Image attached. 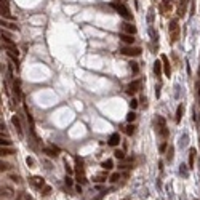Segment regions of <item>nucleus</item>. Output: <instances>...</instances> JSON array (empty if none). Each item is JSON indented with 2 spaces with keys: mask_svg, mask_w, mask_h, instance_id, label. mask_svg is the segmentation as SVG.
<instances>
[{
  "mask_svg": "<svg viewBox=\"0 0 200 200\" xmlns=\"http://www.w3.org/2000/svg\"><path fill=\"white\" fill-rule=\"evenodd\" d=\"M120 135L118 133H112V135L109 136V141H107V144L109 146H112V147H117L118 144H120Z\"/></svg>",
  "mask_w": 200,
  "mask_h": 200,
  "instance_id": "nucleus-8",
  "label": "nucleus"
},
{
  "mask_svg": "<svg viewBox=\"0 0 200 200\" xmlns=\"http://www.w3.org/2000/svg\"><path fill=\"white\" fill-rule=\"evenodd\" d=\"M155 130L159 131V135H162L163 138H168V130H166V123H165V118L163 117H157L155 120Z\"/></svg>",
  "mask_w": 200,
  "mask_h": 200,
  "instance_id": "nucleus-2",
  "label": "nucleus"
},
{
  "mask_svg": "<svg viewBox=\"0 0 200 200\" xmlns=\"http://www.w3.org/2000/svg\"><path fill=\"white\" fill-rule=\"evenodd\" d=\"M130 69H131V72H133V74H138V72H139L138 62H135V61H131V62H130Z\"/></svg>",
  "mask_w": 200,
  "mask_h": 200,
  "instance_id": "nucleus-28",
  "label": "nucleus"
},
{
  "mask_svg": "<svg viewBox=\"0 0 200 200\" xmlns=\"http://www.w3.org/2000/svg\"><path fill=\"white\" fill-rule=\"evenodd\" d=\"M0 144H2V147H10V146H11V141H10V139H8V138H2V139H0Z\"/></svg>",
  "mask_w": 200,
  "mask_h": 200,
  "instance_id": "nucleus-30",
  "label": "nucleus"
},
{
  "mask_svg": "<svg viewBox=\"0 0 200 200\" xmlns=\"http://www.w3.org/2000/svg\"><path fill=\"white\" fill-rule=\"evenodd\" d=\"M0 11H2V18H3V16H10V8H8L7 0H2V5H0Z\"/></svg>",
  "mask_w": 200,
  "mask_h": 200,
  "instance_id": "nucleus-13",
  "label": "nucleus"
},
{
  "mask_svg": "<svg viewBox=\"0 0 200 200\" xmlns=\"http://www.w3.org/2000/svg\"><path fill=\"white\" fill-rule=\"evenodd\" d=\"M2 26L7 27V29H11V31H19V27H18L14 23H8V21H5L3 18H2Z\"/></svg>",
  "mask_w": 200,
  "mask_h": 200,
  "instance_id": "nucleus-17",
  "label": "nucleus"
},
{
  "mask_svg": "<svg viewBox=\"0 0 200 200\" xmlns=\"http://www.w3.org/2000/svg\"><path fill=\"white\" fill-rule=\"evenodd\" d=\"M120 53L125 56H139L141 55V48L139 47H123V48H120Z\"/></svg>",
  "mask_w": 200,
  "mask_h": 200,
  "instance_id": "nucleus-3",
  "label": "nucleus"
},
{
  "mask_svg": "<svg viewBox=\"0 0 200 200\" xmlns=\"http://www.w3.org/2000/svg\"><path fill=\"white\" fill-rule=\"evenodd\" d=\"M64 183H66V186H72V184H74V181H72V178H71V176H66Z\"/></svg>",
  "mask_w": 200,
  "mask_h": 200,
  "instance_id": "nucleus-36",
  "label": "nucleus"
},
{
  "mask_svg": "<svg viewBox=\"0 0 200 200\" xmlns=\"http://www.w3.org/2000/svg\"><path fill=\"white\" fill-rule=\"evenodd\" d=\"M195 13V7H194V5H190V14H194Z\"/></svg>",
  "mask_w": 200,
  "mask_h": 200,
  "instance_id": "nucleus-41",
  "label": "nucleus"
},
{
  "mask_svg": "<svg viewBox=\"0 0 200 200\" xmlns=\"http://www.w3.org/2000/svg\"><path fill=\"white\" fill-rule=\"evenodd\" d=\"M130 107L135 110L136 107H138V101H136V99H131V101H130Z\"/></svg>",
  "mask_w": 200,
  "mask_h": 200,
  "instance_id": "nucleus-38",
  "label": "nucleus"
},
{
  "mask_svg": "<svg viewBox=\"0 0 200 200\" xmlns=\"http://www.w3.org/2000/svg\"><path fill=\"white\" fill-rule=\"evenodd\" d=\"M50 194H51V187H50V186H45L43 189H42V195H43V197H48Z\"/></svg>",
  "mask_w": 200,
  "mask_h": 200,
  "instance_id": "nucleus-31",
  "label": "nucleus"
},
{
  "mask_svg": "<svg viewBox=\"0 0 200 200\" xmlns=\"http://www.w3.org/2000/svg\"><path fill=\"white\" fill-rule=\"evenodd\" d=\"M101 166H103L106 171H107V170H112V168H114V162H112L110 159H107V160H104V162L101 163Z\"/></svg>",
  "mask_w": 200,
  "mask_h": 200,
  "instance_id": "nucleus-20",
  "label": "nucleus"
},
{
  "mask_svg": "<svg viewBox=\"0 0 200 200\" xmlns=\"http://www.w3.org/2000/svg\"><path fill=\"white\" fill-rule=\"evenodd\" d=\"M117 2H118V0H117Z\"/></svg>",
  "mask_w": 200,
  "mask_h": 200,
  "instance_id": "nucleus-46",
  "label": "nucleus"
},
{
  "mask_svg": "<svg viewBox=\"0 0 200 200\" xmlns=\"http://www.w3.org/2000/svg\"><path fill=\"white\" fill-rule=\"evenodd\" d=\"M31 184H32V187L42 190L45 187V179H43L42 176H34V178H31Z\"/></svg>",
  "mask_w": 200,
  "mask_h": 200,
  "instance_id": "nucleus-7",
  "label": "nucleus"
},
{
  "mask_svg": "<svg viewBox=\"0 0 200 200\" xmlns=\"http://www.w3.org/2000/svg\"><path fill=\"white\" fill-rule=\"evenodd\" d=\"M58 151H59V149L55 147V146H53L51 149H50V147H45V149H43V152H45L48 157H56V152H58Z\"/></svg>",
  "mask_w": 200,
  "mask_h": 200,
  "instance_id": "nucleus-19",
  "label": "nucleus"
},
{
  "mask_svg": "<svg viewBox=\"0 0 200 200\" xmlns=\"http://www.w3.org/2000/svg\"><path fill=\"white\" fill-rule=\"evenodd\" d=\"M141 103H142V106H144V107H146V106H147V99H146V98H144V96H142V98H141Z\"/></svg>",
  "mask_w": 200,
  "mask_h": 200,
  "instance_id": "nucleus-40",
  "label": "nucleus"
},
{
  "mask_svg": "<svg viewBox=\"0 0 200 200\" xmlns=\"http://www.w3.org/2000/svg\"><path fill=\"white\" fill-rule=\"evenodd\" d=\"M114 8L122 18H125V19H131V13L128 11V8L125 7L123 3H114Z\"/></svg>",
  "mask_w": 200,
  "mask_h": 200,
  "instance_id": "nucleus-4",
  "label": "nucleus"
},
{
  "mask_svg": "<svg viewBox=\"0 0 200 200\" xmlns=\"http://www.w3.org/2000/svg\"><path fill=\"white\" fill-rule=\"evenodd\" d=\"M162 64H163V72H165V75L170 77L171 75V67H170V61H168V58H166L165 55L162 56Z\"/></svg>",
  "mask_w": 200,
  "mask_h": 200,
  "instance_id": "nucleus-11",
  "label": "nucleus"
},
{
  "mask_svg": "<svg viewBox=\"0 0 200 200\" xmlns=\"http://www.w3.org/2000/svg\"><path fill=\"white\" fill-rule=\"evenodd\" d=\"M173 157H175V147H173V146H170V147L166 149V160H168V162H171Z\"/></svg>",
  "mask_w": 200,
  "mask_h": 200,
  "instance_id": "nucleus-21",
  "label": "nucleus"
},
{
  "mask_svg": "<svg viewBox=\"0 0 200 200\" xmlns=\"http://www.w3.org/2000/svg\"><path fill=\"white\" fill-rule=\"evenodd\" d=\"M24 200H32V197H31V195H26V197H24Z\"/></svg>",
  "mask_w": 200,
  "mask_h": 200,
  "instance_id": "nucleus-42",
  "label": "nucleus"
},
{
  "mask_svg": "<svg viewBox=\"0 0 200 200\" xmlns=\"http://www.w3.org/2000/svg\"><path fill=\"white\" fill-rule=\"evenodd\" d=\"M118 37L122 38V42H125V43H128V45H133V42H135V38H133L131 34H125V32H122Z\"/></svg>",
  "mask_w": 200,
  "mask_h": 200,
  "instance_id": "nucleus-12",
  "label": "nucleus"
},
{
  "mask_svg": "<svg viewBox=\"0 0 200 200\" xmlns=\"http://www.w3.org/2000/svg\"><path fill=\"white\" fill-rule=\"evenodd\" d=\"M183 112H184V107H183V104H179V106H178V109H176V117H175L176 123H179V122H181V117H183Z\"/></svg>",
  "mask_w": 200,
  "mask_h": 200,
  "instance_id": "nucleus-18",
  "label": "nucleus"
},
{
  "mask_svg": "<svg viewBox=\"0 0 200 200\" xmlns=\"http://www.w3.org/2000/svg\"><path fill=\"white\" fill-rule=\"evenodd\" d=\"M122 31H123L125 34H131V35L136 34V27L131 24V23H123V24H122Z\"/></svg>",
  "mask_w": 200,
  "mask_h": 200,
  "instance_id": "nucleus-10",
  "label": "nucleus"
},
{
  "mask_svg": "<svg viewBox=\"0 0 200 200\" xmlns=\"http://www.w3.org/2000/svg\"><path fill=\"white\" fill-rule=\"evenodd\" d=\"M2 195L11 197V195H13V189H11V187H8V186H3V187H2Z\"/></svg>",
  "mask_w": 200,
  "mask_h": 200,
  "instance_id": "nucleus-22",
  "label": "nucleus"
},
{
  "mask_svg": "<svg viewBox=\"0 0 200 200\" xmlns=\"http://www.w3.org/2000/svg\"><path fill=\"white\" fill-rule=\"evenodd\" d=\"M114 157H115V159H118V160H123L125 159V152L120 151V149H115V151H114Z\"/></svg>",
  "mask_w": 200,
  "mask_h": 200,
  "instance_id": "nucleus-25",
  "label": "nucleus"
},
{
  "mask_svg": "<svg viewBox=\"0 0 200 200\" xmlns=\"http://www.w3.org/2000/svg\"><path fill=\"white\" fill-rule=\"evenodd\" d=\"M11 123L14 125V128H16V131H18V135L23 136V125H21V120H19V117H18V115H13V117H11Z\"/></svg>",
  "mask_w": 200,
  "mask_h": 200,
  "instance_id": "nucleus-9",
  "label": "nucleus"
},
{
  "mask_svg": "<svg viewBox=\"0 0 200 200\" xmlns=\"http://www.w3.org/2000/svg\"><path fill=\"white\" fill-rule=\"evenodd\" d=\"M199 118H200V115H199Z\"/></svg>",
  "mask_w": 200,
  "mask_h": 200,
  "instance_id": "nucleus-45",
  "label": "nucleus"
},
{
  "mask_svg": "<svg viewBox=\"0 0 200 200\" xmlns=\"http://www.w3.org/2000/svg\"><path fill=\"white\" fill-rule=\"evenodd\" d=\"M187 5H189V0H179L178 2V8H176V13L179 18H184L187 13Z\"/></svg>",
  "mask_w": 200,
  "mask_h": 200,
  "instance_id": "nucleus-5",
  "label": "nucleus"
},
{
  "mask_svg": "<svg viewBox=\"0 0 200 200\" xmlns=\"http://www.w3.org/2000/svg\"><path fill=\"white\" fill-rule=\"evenodd\" d=\"M106 179H107V175H106V173H103V175H98L93 181H95V183H104Z\"/></svg>",
  "mask_w": 200,
  "mask_h": 200,
  "instance_id": "nucleus-27",
  "label": "nucleus"
},
{
  "mask_svg": "<svg viewBox=\"0 0 200 200\" xmlns=\"http://www.w3.org/2000/svg\"><path fill=\"white\" fill-rule=\"evenodd\" d=\"M199 96H200V88H199Z\"/></svg>",
  "mask_w": 200,
  "mask_h": 200,
  "instance_id": "nucleus-44",
  "label": "nucleus"
},
{
  "mask_svg": "<svg viewBox=\"0 0 200 200\" xmlns=\"http://www.w3.org/2000/svg\"><path fill=\"white\" fill-rule=\"evenodd\" d=\"M139 86H141V80H133V82H130L127 85V95L133 96V95L139 90Z\"/></svg>",
  "mask_w": 200,
  "mask_h": 200,
  "instance_id": "nucleus-6",
  "label": "nucleus"
},
{
  "mask_svg": "<svg viewBox=\"0 0 200 200\" xmlns=\"http://www.w3.org/2000/svg\"><path fill=\"white\" fill-rule=\"evenodd\" d=\"M166 147H168V144H166V142H162V144H160V149H159V151L163 154V152L166 151Z\"/></svg>",
  "mask_w": 200,
  "mask_h": 200,
  "instance_id": "nucleus-39",
  "label": "nucleus"
},
{
  "mask_svg": "<svg viewBox=\"0 0 200 200\" xmlns=\"http://www.w3.org/2000/svg\"><path fill=\"white\" fill-rule=\"evenodd\" d=\"M118 179H120V173H114V175H110V178H109L110 183H117Z\"/></svg>",
  "mask_w": 200,
  "mask_h": 200,
  "instance_id": "nucleus-32",
  "label": "nucleus"
},
{
  "mask_svg": "<svg viewBox=\"0 0 200 200\" xmlns=\"http://www.w3.org/2000/svg\"><path fill=\"white\" fill-rule=\"evenodd\" d=\"M179 23H178V19H171L168 23V34H170V42L171 43H176V42L179 40Z\"/></svg>",
  "mask_w": 200,
  "mask_h": 200,
  "instance_id": "nucleus-1",
  "label": "nucleus"
},
{
  "mask_svg": "<svg viewBox=\"0 0 200 200\" xmlns=\"http://www.w3.org/2000/svg\"><path fill=\"white\" fill-rule=\"evenodd\" d=\"M159 8H160V13H162V14H166V13H170V10H171V3H166V2H162Z\"/></svg>",
  "mask_w": 200,
  "mask_h": 200,
  "instance_id": "nucleus-16",
  "label": "nucleus"
},
{
  "mask_svg": "<svg viewBox=\"0 0 200 200\" xmlns=\"http://www.w3.org/2000/svg\"><path fill=\"white\" fill-rule=\"evenodd\" d=\"M10 179H11V181H14V183H21L19 175H13V173H11V175H10Z\"/></svg>",
  "mask_w": 200,
  "mask_h": 200,
  "instance_id": "nucleus-34",
  "label": "nucleus"
},
{
  "mask_svg": "<svg viewBox=\"0 0 200 200\" xmlns=\"http://www.w3.org/2000/svg\"><path fill=\"white\" fill-rule=\"evenodd\" d=\"M162 2H166V3H171L173 0H162Z\"/></svg>",
  "mask_w": 200,
  "mask_h": 200,
  "instance_id": "nucleus-43",
  "label": "nucleus"
},
{
  "mask_svg": "<svg viewBox=\"0 0 200 200\" xmlns=\"http://www.w3.org/2000/svg\"><path fill=\"white\" fill-rule=\"evenodd\" d=\"M10 168H11V165H10V163H7V162H3V160H2V165H0V170H2V171H8Z\"/></svg>",
  "mask_w": 200,
  "mask_h": 200,
  "instance_id": "nucleus-33",
  "label": "nucleus"
},
{
  "mask_svg": "<svg viewBox=\"0 0 200 200\" xmlns=\"http://www.w3.org/2000/svg\"><path fill=\"white\" fill-rule=\"evenodd\" d=\"M135 125L133 123H130V125H127V127H125V133H127L128 136H131V135H135Z\"/></svg>",
  "mask_w": 200,
  "mask_h": 200,
  "instance_id": "nucleus-23",
  "label": "nucleus"
},
{
  "mask_svg": "<svg viewBox=\"0 0 200 200\" xmlns=\"http://www.w3.org/2000/svg\"><path fill=\"white\" fill-rule=\"evenodd\" d=\"M162 69H163V64L162 61H155L154 62V72L157 77H160V74H162Z\"/></svg>",
  "mask_w": 200,
  "mask_h": 200,
  "instance_id": "nucleus-15",
  "label": "nucleus"
},
{
  "mask_svg": "<svg viewBox=\"0 0 200 200\" xmlns=\"http://www.w3.org/2000/svg\"><path fill=\"white\" fill-rule=\"evenodd\" d=\"M26 163H27V165L31 166V168L35 165V162H34V159H32V157H27V159H26Z\"/></svg>",
  "mask_w": 200,
  "mask_h": 200,
  "instance_id": "nucleus-37",
  "label": "nucleus"
},
{
  "mask_svg": "<svg viewBox=\"0 0 200 200\" xmlns=\"http://www.w3.org/2000/svg\"><path fill=\"white\" fill-rule=\"evenodd\" d=\"M135 118H136V112L135 110H130V112L127 114V120L131 123V122H135Z\"/></svg>",
  "mask_w": 200,
  "mask_h": 200,
  "instance_id": "nucleus-29",
  "label": "nucleus"
},
{
  "mask_svg": "<svg viewBox=\"0 0 200 200\" xmlns=\"http://www.w3.org/2000/svg\"><path fill=\"white\" fill-rule=\"evenodd\" d=\"M64 165H66V166H64V168H66V173H67V175H72V171H74V170H72V166H71L67 162H66Z\"/></svg>",
  "mask_w": 200,
  "mask_h": 200,
  "instance_id": "nucleus-35",
  "label": "nucleus"
},
{
  "mask_svg": "<svg viewBox=\"0 0 200 200\" xmlns=\"http://www.w3.org/2000/svg\"><path fill=\"white\" fill-rule=\"evenodd\" d=\"M195 154L197 151L195 149H189V168H194V165H195Z\"/></svg>",
  "mask_w": 200,
  "mask_h": 200,
  "instance_id": "nucleus-14",
  "label": "nucleus"
},
{
  "mask_svg": "<svg viewBox=\"0 0 200 200\" xmlns=\"http://www.w3.org/2000/svg\"><path fill=\"white\" fill-rule=\"evenodd\" d=\"M13 91H14V95H16V98L21 96V88H19V82H18V80L13 83Z\"/></svg>",
  "mask_w": 200,
  "mask_h": 200,
  "instance_id": "nucleus-26",
  "label": "nucleus"
},
{
  "mask_svg": "<svg viewBox=\"0 0 200 200\" xmlns=\"http://www.w3.org/2000/svg\"><path fill=\"white\" fill-rule=\"evenodd\" d=\"M0 154H2V157H7V155H11L14 154V151L11 147H2V151H0Z\"/></svg>",
  "mask_w": 200,
  "mask_h": 200,
  "instance_id": "nucleus-24",
  "label": "nucleus"
}]
</instances>
